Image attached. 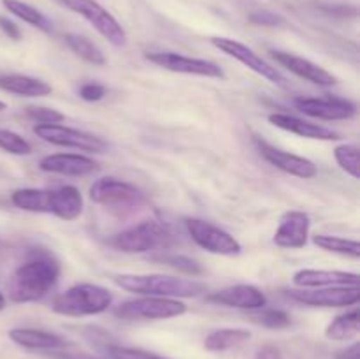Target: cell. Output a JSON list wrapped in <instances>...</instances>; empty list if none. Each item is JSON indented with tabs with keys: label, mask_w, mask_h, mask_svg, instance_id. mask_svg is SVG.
<instances>
[{
	"label": "cell",
	"mask_w": 360,
	"mask_h": 359,
	"mask_svg": "<svg viewBox=\"0 0 360 359\" xmlns=\"http://www.w3.org/2000/svg\"><path fill=\"white\" fill-rule=\"evenodd\" d=\"M60 264L49 253H35L14 270L7 289L14 303L41 301L60 278Z\"/></svg>",
	"instance_id": "cell-1"
},
{
	"label": "cell",
	"mask_w": 360,
	"mask_h": 359,
	"mask_svg": "<svg viewBox=\"0 0 360 359\" xmlns=\"http://www.w3.org/2000/svg\"><path fill=\"white\" fill-rule=\"evenodd\" d=\"M115 284L129 292L158 298H195L206 291L202 282L169 275H118Z\"/></svg>",
	"instance_id": "cell-2"
},
{
	"label": "cell",
	"mask_w": 360,
	"mask_h": 359,
	"mask_svg": "<svg viewBox=\"0 0 360 359\" xmlns=\"http://www.w3.org/2000/svg\"><path fill=\"white\" fill-rule=\"evenodd\" d=\"M112 305L109 289L95 284H77L53 299V312L65 317L98 315Z\"/></svg>",
	"instance_id": "cell-3"
},
{
	"label": "cell",
	"mask_w": 360,
	"mask_h": 359,
	"mask_svg": "<svg viewBox=\"0 0 360 359\" xmlns=\"http://www.w3.org/2000/svg\"><path fill=\"white\" fill-rule=\"evenodd\" d=\"M183 313H186L185 303L174 298H158V296L129 299L115 308V315L123 320H165Z\"/></svg>",
	"instance_id": "cell-4"
},
{
	"label": "cell",
	"mask_w": 360,
	"mask_h": 359,
	"mask_svg": "<svg viewBox=\"0 0 360 359\" xmlns=\"http://www.w3.org/2000/svg\"><path fill=\"white\" fill-rule=\"evenodd\" d=\"M171 241V232L155 220H144L112 236L111 245L125 253H144Z\"/></svg>",
	"instance_id": "cell-5"
},
{
	"label": "cell",
	"mask_w": 360,
	"mask_h": 359,
	"mask_svg": "<svg viewBox=\"0 0 360 359\" xmlns=\"http://www.w3.org/2000/svg\"><path fill=\"white\" fill-rule=\"evenodd\" d=\"M58 2L63 7L72 11V13L83 16L112 46H118L120 48V46L127 44V34L123 27L98 2H95V0H58Z\"/></svg>",
	"instance_id": "cell-6"
},
{
	"label": "cell",
	"mask_w": 360,
	"mask_h": 359,
	"mask_svg": "<svg viewBox=\"0 0 360 359\" xmlns=\"http://www.w3.org/2000/svg\"><path fill=\"white\" fill-rule=\"evenodd\" d=\"M185 227L190 238L202 250L217 256H239L243 250L241 243L211 222L200 218H185Z\"/></svg>",
	"instance_id": "cell-7"
},
{
	"label": "cell",
	"mask_w": 360,
	"mask_h": 359,
	"mask_svg": "<svg viewBox=\"0 0 360 359\" xmlns=\"http://www.w3.org/2000/svg\"><path fill=\"white\" fill-rule=\"evenodd\" d=\"M90 199L108 208H134L144 203V194L132 183L104 176L90 187Z\"/></svg>",
	"instance_id": "cell-8"
},
{
	"label": "cell",
	"mask_w": 360,
	"mask_h": 359,
	"mask_svg": "<svg viewBox=\"0 0 360 359\" xmlns=\"http://www.w3.org/2000/svg\"><path fill=\"white\" fill-rule=\"evenodd\" d=\"M34 132L46 143H51L55 146L76 148V150L88 151V153H104L108 150V143L94 134L83 132V130L63 127L60 123H49V125L34 127Z\"/></svg>",
	"instance_id": "cell-9"
},
{
	"label": "cell",
	"mask_w": 360,
	"mask_h": 359,
	"mask_svg": "<svg viewBox=\"0 0 360 359\" xmlns=\"http://www.w3.org/2000/svg\"><path fill=\"white\" fill-rule=\"evenodd\" d=\"M211 44L214 48L220 49L221 53L225 55L232 56L238 62H241L243 65H246L248 69H252L253 73H257L259 76H262L264 80H267L269 83L278 84V87H288V81L276 67H273L271 63H267L262 56L257 55L252 48H248L243 42L236 41V39H229V37H211Z\"/></svg>",
	"instance_id": "cell-10"
},
{
	"label": "cell",
	"mask_w": 360,
	"mask_h": 359,
	"mask_svg": "<svg viewBox=\"0 0 360 359\" xmlns=\"http://www.w3.org/2000/svg\"><path fill=\"white\" fill-rule=\"evenodd\" d=\"M288 298L308 306L338 308V306H355L360 299L359 285H338V287L319 289H290Z\"/></svg>",
	"instance_id": "cell-11"
},
{
	"label": "cell",
	"mask_w": 360,
	"mask_h": 359,
	"mask_svg": "<svg viewBox=\"0 0 360 359\" xmlns=\"http://www.w3.org/2000/svg\"><path fill=\"white\" fill-rule=\"evenodd\" d=\"M146 60H150L155 65L162 67L165 70L179 74H192V76H202V77H217V80H224L225 73L221 70L220 65L214 62L204 58H192V56L179 55V53L172 51H153L146 53Z\"/></svg>",
	"instance_id": "cell-12"
},
{
	"label": "cell",
	"mask_w": 360,
	"mask_h": 359,
	"mask_svg": "<svg viewBox=\"0 0 360 359\" xmlns=\"http://www.w3.org/2000/svg\"><path fill=\"white\" fill-rule=\"evenodd\" d=\"M295 108L311 118L320 120H350L357 113V106L341 97H297Z\"/></svg>",
	"instance_id": "cell-13"
},
{
	"label": "cell",
	"mask_w": 360,
	"mask_h": 359,
	"mask_svg": "<svg viewBox=\"0 0 360 359\" xmlns=\"http://www.w3.org/2000/svg\"><path fill=\"white\" fill-rule=\"evenodd\" d=\"M257 146H259L260 155H262L271 165L278 168L280 171L287 172V175L297 176V178L302 180H311L319 175V169H316V165L313 164L309 158L288 153V151L280 150V148L273 146V144L266 143V141L262 139H257Z\"/></svg>",
	"instance_id": "cell-14"
},
{
	"label": "cell",
	"mask_w": 360,
	"mask_h": 359,
	"mask_svg": "<svg viewBox=\"0 0 360 359\" xmlns=\"http://www.w3.org/2000/svg\"><path fill=\"white\" fill-rule=\"evenodd\" d=\"M207 301L241 310H260L267 305L266 294L259 287L248 284L231 285V287L213 292V294L207 296Z\"/></svg>",
	"instance_id": "cell-15"
},
{
	"label": "cell",
	"mask_w": 360,
	"mask_h": 359,
	"mask_svg": "<svg viewBox=\"0 0 360 359\" xmlns=\"http://www.w3.org/2000/svg\"><path fill=\"white\" fill-rule=\"evenodd\" d=\"M311 220L304 211H287L281 217L273 241L280 248H302L308 243Z\"/></svg>",
	"instance_id": "cell-16"
},
{
	"label": "cell",
	"mask_w": 360,
	"mask_h": 359,
	"mask_svg": "<svg viewBox=\"0 0 360 359\" xmlns=\"http://www.w3.org/2000/svg\"><path fill=\"white\" fill-rule=\"evenodd\" d=\"M39 168L46 172L62 176H88L98 171V164L94 158L79 153H53L46 155L39 162Z\"/></svg>",
	"instance_id": "cell-17"
},
{
	"label": "cell",
	"mask_w": 360,
	"mask_h": 359,
	"mask_svg": "<svg viewBox=\"0 0 360 359\" xmlns=\"http://www.w3.org/2000/svg\"><path fill=\"white\" fill-rule=\"evenodd\" d=\"M273 53V58L276 60L280 65H283L285 69L290 70L295 76L302 77V80L309 81L313 84H319V87H333L336 84V76L326 70L323 67L316 65L315 62L308 58H302V56L292 55L287 51H271Z\"/></svg>",
	"instance_id": "cell-18"
},
{
	"label": "cell",
	"mask_w": 360,
	"mask_h": 359,
	"mask_svg": "<svg viewBox=\"0 0 360 359\" xmlns=\"http://www.w3.org/2000/svg\"><path fill=\"white\" fill-rule=\"evenodd\" d=\"M269 122L278 129H283L287 132L295 134V136L306 137V139H319V141H336L340 139V134L333 129L311 123L308 120L297 118L288 113H273L269 115Z\"/></svg>",
	"instance_id": "cell-19"
},
{
	"label": "cell",
	"mask_w": 360,
	"mask_h": 359,
	"mask_svg": "<svg viewBox=\"0 0 360 359\" xmlns=\"http://www.w3.org/2000/svg\"><path fill=\"white\" fill-rule=\"evenodd\" d=\"M360 277L350 271L333 270H299L294 275V284L301 289L338 287V285H359Z\"/></svg>",
	"instance_id": "cell-20"
},
{
	"label": "cell",
	"mask_w": 360,
	"mask_h": 359,
	"mask_svg": "<svg viewBox=\"0 0 360 359\" xmlns=\"http://www.w3.org/2000/svg\"><path fill=\"white\" fill-rule=\"evenodd\" d=\"M84 201L79 190L72 185H63L49 190V213L62 220H76L83 213Z\"/></svg>",
	"instance_id": "cell-21"
},
{
	"label": "cell",
	"mask_w": 360,
	"mask_h": 359,
	"mask_svg": "<svg viewBox=\"0 0 360 359\" xmlns=\"http://www.w3.org/2000/svg\"><path fill=\"white\" fill-rule=\"evenodd\" d=\"M9 338L16 345L30 351H55L67 347V340L60 334L49 331L34 329V327H14L9 331Z\"/></svg>",
	"instance_id": "cell-22"
},
{
	"label": "cell",
	"mask_w": 360,
	"mask_h": 359,
	"mask_svg": "<svg viewBox=\"0 0 360 359\" xmlns=\"http://www.w3.org/2000/svg\"><path fill=\"white\" fill-rule=\"evenodd\" d=\"M0 90L20 97H46L53 92L51 84L27 74H0Z\"/></svg>",
	"instance_id": "cell-23"
},
{
	"label": "cell",
	"mask_w": 360,
	"mask_h": 359,
	"mask_svg": "<svg viewBox=\"0 0 360 359\" xmlns=\"http://www.w3.org/2000/svg\"><path fill=\"white\" fill-rule=\"evenodd\" d=\"M252 338V333L248 329L241 327H224V329L211 331L204 340V347L210 352H224L229 348H234L243 345Z\"/></svg>",
	"instance_id": "cell-24"
},
{
	"label": "cell",
	"mask_w": 360,
	"mask_h": 359,
	"mask_svg": "<svg viewBox=\"0 0 360 359\" xmlns=\"http://www.w3.org/2000/svg\"><path fill=\"white\" fill-rule=\"evenodd\" d=\"M11 201L16 208L32 213H49V190L18 189L11 194Z\"/></svg>",
	"instance_id": "cell-25"
},
{
	"label": "cell",
	"mask_w": 360,
	"mask_h": 359,
	"mask_svg": "<svg viewBox=\"0 0 360 359\" xmlns=\"http://www.w3.org/2000/svg\"><path fill=\"white\" fill-rule=\"evenodd\" d=\"M360 331V315L359 308L338 315L329 326L326 327V338L334 341H347L350 338L357 336Z\"/></svg>",
	"instance_id": "cell-26"
},
{
	"label": "cell",
	"mask_w": 360,
	"mask_h": 359,
	"mask_svg": "<svg viewBox=\"0 0 360 359\" xmlns=\"http://www.w3.org/2000/svg\"><path fill=\"white\" fill-rule=\"evenodd\" d=\"M2 4L11 14H14L16 18L23 20L25 23L32 25V27L46 32V34H49V32L53 30L51 21H49L48 18L41 13V11L35 9L34 6H30V4L21 2V0H2Z\"/></svg>",
	"instance_id": "cell-27"
},
{
	"label": "cell",
	"mask_w": 360,
	"mask_h": 359,
	"mask_svg": "<svg viewBox=\"0 0 360 359\" xmlns=\"http://www.w3.org/2000/svg\"><path fill=\"white\" fill-rule=\"evenodd\" d=\"M67 46L72 53H76L79 58H83L84 62L91 63V65H105V56L102 53V49L98 48L97 44L90 41V39L83 37V35H77V34H67L65 37Z\"/></svg>",
	"instance_id": "cell-28"
},
{
	"label": "cell",
	"mask_w": 360,
	"mask_h": 359,
	"mask_svg": "<svg viewBox=\"0 0 360 359\" xmlns=\"http://www.w3.org/2000/svg\"><path fill=\"white\" fill-rule=\"evenodd\" d=\"M313 243L322 250H326V252L340 253V256L352 257V259H359L360 257V243L355 241V239L330 234H315L313 236Z\"/></svg>",
	"instance_id": "cell-29"
},
{
	"label": "cell",
	"mask_w": 360,
	"mask_h": 359,
	"mask_svg": "<svg viewBox=\"0 0 360 359\" xmlns=\"http://www.w3.org/2000/svg\"><path fill=\"white\" fill-rule=\"evenodd\" d=\"M334 157L347 175H350L355 180L360 178L357 144H340V146L334 148Z\"/></svg>",
	"instance_id": "cell-30"
},
{
	"label": "cell",
	"mask_w": 360,
	"mask_h": 359,
	"mask_svg": "<svg viewBox=\"0 0 360 359\" xmlns=\"http://www.w3.org/2000/svg\"><path fill=\"white\" fill-rule=\"evenodd\" d=\"M0 148L13 155L32 153V144L25 137H21L20 134L7 129H0Z\"/></svg>",
	"instance_id": "cell-31"
},
{
	"label": "cell",
	"mask_w": 360,
	"mask_h": 359,
	"mask_svg": "<svg viewBox=\"0 0 360 359\" xmlns=\"http://www.w3.org/2000/svg\"><path fill=\"white\" fill-rule=\"evenodd\" d=\"M253 319H255V322L262 324V326L266 327H271V329H281V327L290 326V317H288V313L283 312V310L260 308V312L255 313Z\"/></svg>",
	"instance_id": "cell-32"
},
{
	"label": "cell",
	"mask_w": 360,
	"mask_h": 359,
	"mask_svg": "<svg viewBox=\"0 0 360 359\" xmlns=\"http://www.w3.org/2000/svg\"><path fill=\"white\" fill-rule=\"evenodd\" d=\"M157 260L158 263L167 264V266L174 267V270L183 271V273L192 275V277L204 273L202 266H200L197 260L190 259V257H186V256H162V257H157Z\"/></svg>",
	"instance_id": "cell-33"
},
{
	"label": "cell",
	"mask_w": 360,
	"mask_h": 359,
	"mask_svg": "<svg viewBox=\"0 0 360 359\" xmlns=\"http://www.w3.org/2000/svg\"><path fill=\"white\" fill-rule=\"evenodd\" d=\"M108 354L111 359H165L162 355L153 354V352L143 351V348L120 347V345H109Z\"/></svg>",
	"instance_id": "cell-34"
},
{
	"label": "cell",
	"mask_w": 360,
	"mask_h": 359,
	"mask_svg": "<svg viewBox=\"0 0 360 359\" xmlns=\"http://www.w3.org/2000/svg\"><path fill=\"white\" fill-rule=\"evenodd\" d=\"M27 116L30 120H34L35 123H41V125H49V123H62L63 122V113H60L58 109L53 108H37V106H30L27 108Z\"/></svg>",
	"instance_id": "cell-35"
},
{
	"label": "cell",
	"mask_w": 360,
	"mask_h": 359,
	"mask_svg": "<svg viewBox=\"0 0 360 359\" xmlns=\"http://www.w3.org/2000/svg\"><path fill=\"white\" fill-rule=\"evenodd\" d=\"M248 20L253 25H264V27H276V25L283 23V18L271 13V11H255V13L250 14Z\"/></svg>",
	"instance_id": "cell-36"
},
{
	"label": "cell",
	"mask_w": 360,
	"mask_h": 359,
	"mask_svg": "<svg viewBox=\"0 0 360 359\" xmlns=\"http://www.w3.org/2000/svg\"><path fill=\"white\" fill-rule=\"evenodd\" d=\"M105 95V87L98 83H84L83 87L79 88V97L84 99L88 102H97L101 99H104Z\"/></svg>",
	"instance_id": "cell-37"
},
{
	"label": "cell",
	"mask_w": 360,
	"mask_h": 359,
	"mask_svg": "<svg viewBox=\"0 0 360 359\" xmlns=\"http://www.w3.org/2000/svg\"><path fill=\"white\" fill-rule=\"evenodd\" d=\"M0 28L6 35H9V39H14V41H20L21 39V30L18 28V25L14 21H11L9 18L0 16Z\"/></svg>",
	"instance_id": "cell-38"
},
{
	"label": "cell",
	"mask_w": 360,
	"mask_h": 359,
	"mask_svg": "<svg viewBox=\"0 0 360 359\" xmlns=\"http://www.w3.org/2000/svg\"><path fill=\"white\" fill-rule=\"evenodd\" d=\"M255 359H283V354L274 345H264V347L257 348Z\"/></svg>",
	"instance_id": "cell-39"
},
{
	"label": "cell",
	"mask_w": 360,
	"mask_h": 359,
	"mask_svg": "<svg viewBox=\"0 0 360 359\" xmlns=\"http://www.w3.org/2000/svg\"><path fill=\"white\" fill-rule=\"evenodd\" d=\"M336 359H360V344H354L347 351L340 352L336 355Z\"/></svg>",
	"instance_id": "cell-40"
},
{
	"label": "cell",
	"mask_w": 360,
	"mask_h": 359,
	"mask_svg": "<svg viewBox=\"0 0 360 359\" xmlns=\"http://www.w3.org/2000/svg\"><path fill=\"white\" fill-rule=\"evenodd\" d=\"M58 359H102L97 358V355H90V354H56Z\"/></svg>",
	"instance_id": "cell-41"
},
{
	"label": "cell",
	"mask_w": 360,
	"mask_h": 359,
	"mask_svg": "<svg viewBox=\"0 0 360 359\" xmlns=\"http://www.w3.org/2000/svg\"><path fill=\"white\" fill-rule=\"evenodd\" d=\"M4 308H6V298H4V294L0 292V312H2Z\"/></svg>",
	"instance_id": "cell-42"
},
{
	"label": "cell",
	"mask_w": 360,
	"mask_h": 359,
	"mask_svg": "<svg viewBox=\"0 0 360 359\" xmlns=\"http://www.w3.org/2000/svg\"><path fill=\"white\" fill-rule=\"evenodd\" d=\"M2 109H6V102L0 101V111H2Z\"/></svg>",
	"instance_id": "cell-43"
}]
</instances>
